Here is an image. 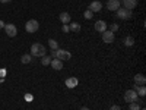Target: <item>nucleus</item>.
I'll return each mask as SVG.
<instances>
[{
  "mask_svg": "<svg viewBox=\"0 0 146 110\" xmlns=\"http://www.w3.org/2000/svg\"><path fill=\"white\" fill-rule=\"evenodd\" d=\"M5 25H6V23H5L3 21H0V30H3V28H5Z\"/></svg>",
  "mask_w": 146,
  "mask_h": 110,
  "instance_id": "cd10ccee",
  "label": "nucleus"
},
{
  "mask_svg": "<svg viewBox=\"0 0 146 110\" xmlns=\"http://www.w3.org/2000/svg\"><path fill=\"white\" fill-rule=\"evenodd\" d=\"M63 32H70V28H69V25H63Z\"/></svg>",
  "mask_w": 146,
  "mask_h": 110,
  "instance_id": "393cba45",
  "label": "nucleus"
},
{
  "mask_svg": "<svg viewBox=\"0 0 146 110\" xmlns=\"http://www.w3.org/2000/svg\"><path fill=\"white\" fill-rule=\"evenodd\" d=\"M124 100L126 103H133V101H137V93L135 90H127L124 93Z\"/></svg>",
  "mask_w": 146,
  "mask_h": 110,
  "instance_id": "39448f33",
  "label": "nucleus"
},
{
  "mask_svg": "<svg viewBox=\"0 0 146 110\" xmlns=\"http://www.w3.org/2000/svg\"><path fill=\"white\" fill-rule=\"evenodd\" d=\"M51 60H53L51 56H42V57H41V63L45 66V65H50V63H51Z\"/></svg>",
  "mask_w": 146,
  "mask_h": 110,
  "instance_id": "412c9836",
  "label": "nucleus"
},
{
  "mask_svg": "<svg viewBox=\"0 0 146 110\" xmlns=\"http://www.w3.org/2000/svg\"><path fill=\"white\" fill-rule=\"evenodd\" d=\"M48 46H50L51 50H58V43H57L56 40H53V38L48 40Z\"/></svg>",
  "mask_w": 146,
  "mask_h": 110,
  "instance_id": "aec40b11",
  "label": "nucleus"
},
{
  "mask_svg": "<svg viewBox=\"0 0 146 110\" xmlns=\"http://www.w3.org/2000/svg\"><path fill=\"white\" fill-rule=\"evenodd\" d=\"M5 75H6V70H5V69H0V76L5 78Z\"/></svg>",
  "mask_w": 146,
  "mask_h": 110,
  "instance_id": "a878e982",
  "label": "nucleus"
},
{
  "mask_svg": "<svg viewBox=\"0 0 146 110\" xmlns=\"http://www.w3.org/2000/svg\"><path fill=\"white\" fill-rule=\"evenodd\" d=\"M45 47L42 46V44H40V43H34L32 46H31V56H36V57H42V56H45Z\"/></svg>",
  "mask_w": 146,
  "mask_h": 110,
  "instance_id": "f257e3e1",
  "label": "nucleus"
},
{
  "mask_svg": "<svg viewBox=\"0 0 146 110\" xmlns=\"http://www.w3.org/2000/svg\"><path fill=\"white\" fill-rule=\"evenodd\" d=\"M118 30V25H117V23H111V25H110V31H111V32H115Z\"/></svg>",
  "mask_w": 146,
  "mask_h": 110,
  "instance_id": "b1692460",
  "label": "nucleus"
},
{
  "mask_svg": "<svg viewBox=\"0 0 146 110\" xmlns=\"http://www.w3.org/2000/svg\"><path fill=\"white\" fill-rule=\"evenodd\" d=\"M54 57L56 59H58V60H69L70 57H72V54H70V52H67V50H63V48H58V50H56V54H54Z\"/></svg>",
  "mask_w": 146,
  "mask_h": 110,
  "instance_id": "7ed1b4c3",
  "label": "nucleus"
},
{
  "mask_svg": "<svg viewBox=\"0 0 146 110\" xmlns=\"http://www.w3.org/2000/svg\"><path fill=\"white\" fill-rule=\"evenodd\" d=\"M83 16L86 18V19H92V16H94V12H91V10L88 9V10H85V13H83Z\"/></svg>",
  "mask_w": 146,
  "mask_h": 110,
  "instance_id": "5701e85b",
  "label": "nucleus"
},
{
  "mask_svg": "<svg viewBox=\"0 0 146 110\" xmlns=\"http://www.w3.org/2000/svg\"><path fill=\"white\" fill-rule=\"evenodd\" d=\"M110 110H121V109H120V106H111Z\"/></svg>",
  "mask_w": 146,
  "mask_h": 110,
  "instance_id": "bb28decb",
  "label": "nucleus"
},
{
  "mask_svg": "<svg viewBox=\"0 0 146 110\" xmlns=\"http://www.w3.org/2000/svg\"><path fill=\"white\" fill-rule=\"evenodd\" d=\"M118 2H120V0H118Z\"/></svg>",
  "mask_w": 146,
  "mask_h": 110,
  "instance_id": "2f4dec72",
  "label": "nucleus"
},
{
  "mask_svg": "<svg viewBox=\"0 0 146 110\" xmlns=\"http://www.w3.org/2000/svg\"><path fill=\"white\" fill-rule=\"evenodd\" d=\"M115 12H117V16L120 19H130L131 18V10H129L126 7H118Z\"/></svg>",
  "mask_w": 146,
  "mask_h": 110,
  "instance_id": "20e7f679",
  "label": "nucleus"
},
{
  "mask_svg": "<svg viewBox=\"0 0 146 110\" xmlns=\"http://www.w3.org/2000/svg\"><path fill=\"white\" fill-rule=\"evenodd\" d=\"M123 3H124V7L129 9V10H133L136 7L137 5V0H123Z\"/></svg>",
  "mask_w": 146,
  "mask_h": 110,
  "instance_id": "ddd939ff",
  "label": "nucleus"
},
{
  "mask_svg": "<svg viewBox=\"0 0 146 110\" xmlns=\"http://www.w3.org/2000/svg\"><path fill=\"white\" fill-rule=\"evenodd\" d=\"M101 9H102V3L98 2V0H95V2H92V3L89 5V10L94 12V13H95V12H100Z\"/></svg>",
  "mask_w": 146,
  "mask_h": 110,
  "instance_id": "9d476101",
  "label": "nucleus"
},
{
  "mask_svg": "<svg viewBox=\"0 0 146 110\" xmlns=\"http://www.w3.org/2000/svg\"><path fill=\"white\" fill-rule=\"evenodd\" d=\"M95 31H98V32H104V31H107V22L105 21H96L95 22Z\"/></svg>",
  "mask_w": 146,
  "mask_h": 110,
  "instance_id": "6e6552de",
  "label": "nucleus"
},
{
  "mask_svg": "<svg viewBox=\"0 0 146 110\" xmlns=\"http://www.w3.org/2000/svg\"><path fill=\"white\" fill-rule=\"evenodd\" d=\"M135 90L136 93H137V95H140V97H145L146 95V88H145V85H135Z\"/></svg>",
  "mask_w": 146,
  "mask_h": 110,
  "instance_id": "2eb2a0df",
  "label": "nucleus"
},
{
  "mask_svg": "<svg viewBox=\"0 0 146 110\" xmlns=\"http://www.w3.org/2000/svg\"><path fill=\"white\" fill-rule=\"evenodd\" d=\"M121 5H120V2H118V0H108V2H107V9L108 10H117L118 7H120Z\"/></svg>",
  "mask_w": 146,
  "mask_h": 110,
  "instance_id": "1a4fd4ad",
  "label": "nucleus"
},
{
  "mask_svg": "<svg viewBox=\"0 0 146 110\" xmlns=\"http://www.w3.org/2000/svg\"><path fill=\"white\" fill-rule=\"evenodd\" d=\"M135 84L136 85H145L146 84V76L143 75V73H137V75H135Z\"/></svg>",
  "mask_w": 146,
  "mask_h": 110,
  "instance_id": "f8f14e48",
  "label": "nucleus"
},
{
  "mask_svg": "<svg viewBox=\"0 0 146 110\" xmlns=\"http://www.w3.org/2000/svg\"><path fill=\"white\" fill-rule=\"evenodd\" d=\"M129 109H130V110H140V104L136 103V101H133V103H130Z\"/></svg>",
  "mask_w": 146,
  "mask_h": 110,
  "instance_id": "4be33fe9",
  "label": "nucleus"
},
{
  "mask_svg": "<svg viewBox=\"0 0 146 110\" xmlns=\"http://www.w3.org/2000/svg\"><path fill=\"white\" fill-rule=\"evenodd\" d=\"M31 60H32V56H31V54H22V56H21V62H22L23 65L29 63Z\"/></svg>",
  "mask_w": 146,
  "mask_h": 110,
  "instance_id": "a211bd4d",
  "label": "nucleus"
},
{
  "mask_svg": "<svg viewBox=\"0 0 146 110\" xmlns=\"http://www.w3.org/2000/svg\"><path fill=\"white\" fill-rule=\"evenodd\" d=\"M0 2H2V3H10L12 0H0Z\"/></svg>",
  "mask_w": 146,
  "mask_h": 110,
  "instance_id": "c756f323",
  "label": "nucleus"
},
{
  "mask_svg": "<svg viewBox=\"0 0 146 110\" xmlns=\"http://www.w3.org/2000/svg\"><path fill=\"white\" fill-rule=\"evenodd\" d=\"M38 28H40V23H38V21H35V19H29V21L25 23V30H27V32H29V34L36 32V31H38Z\"/></svg>",
  "mask_w": 146,
  "mask_h": 110,
  "instance_id": "f03ea898",
  "label": "nucleus"
},
{
  "mask_svg": "<svg viewBox=\"0 0 146 110\" xmlns=\"http://www.w3.org/2000/svg\"><path fill=\"white\" fill-rule=\"evenodd\" d=\"M123 43H124L126 47H131L133 44H135V38H133V37H126Z\"/></svg>",
  "mask_w": 146,
  "mask_h": 110,
  "instance_id": "6ab92c4d",
  "label": "nucleus"
},
{
  "mask_svg": "<svg viewBox=\"0 0 146 110\" xmlns=\"http://www.w3.org/2000/svg\"><path fill=\"white\" fill-rule=\"evenodd\" d=\"M80 110H89V109H88V107H82Z\"/></svg>",
  "mask_w": 146,
  "mask_h": 110,
  "instance_id": "7c9ffc66",
  "label": "nucleus"
},
{
  "mask_svg": "<svg viewBox=\"0 0 146 110\" xmlns=\"http://www.w3.org/2000/svg\"><path fill=\"white\" fill-rule=\"evenodd\" d=\"M69 28H70V31H73V32H79V31H80V25H79L78 22H70Z\"/></svg>",
  "mask_w": 146,
  "mask_h": 110,
  "instance_id": "f3484780",
  "label": "nucleus"
},
{
  "mask_svg": "<svg viewBox=\"0 0 146 110\" xmlns=\"http://www.w3.org/2000/svg\"><path fill=\"white\" fill-rule=\"evenodd\" d=\"M102 41L107 43V44L114 43V32H111V31H104V32H102Z\"/></svg>",
  "mask_w": 146,
  "mask_h": 110,
  "instance_id": "0eeeda50",
  "label": "nucleus"
},
{
  "mask_svg": "<svg viewBox=\"0 0 146 110\" xmlns=\"http://www.w3.org/2000/svg\"><path fill=\"white\" fill-rule=\"evenodd\" d=\"M3 30L6 31V34L9 37H16V34H18V30H16V27L13 25V23H6Z\"/></svg>",
  "mask_w": 146,
  "mask_h": 110,
  "instance_id": "423d86ee",
  "label": "nucleus"
},
{
  "mask_svg": "<svg viewBox=\"0 0 146 110\" xmlns=\"http://www.w3.org/2000/svg\"><path fill=\"white\" fill-rule=\"evenodd\" d=\"M60 21L63 22V25H67V23L70 22V15L67 13V12H62V13H60Z\"/></svg>",
  "mask_w": 146,
  "mask_h": 110,
  "instance_id": "dca6fc26",
  "label": "nucleus"
},
{
  "mask_svg": "<svg viewBox=\"0 0 146 110\" xmlns=\"http://www.w3.org/2000/svg\"><path fill=\"white\" fill-rule=\"evenodd\" d=\"M78 78H75V76H72V78H69V79H66V87L67 88H75L76 85H78Z\"/></svg>",
  "mask_w": 146,
  "mask_h": 110,
  "instance_id": "4468645a",
  "label": "nucleus"
},
{
  "mask_svg": "<svg viewBox=\"0 0 146 110\" xmlns=\"http://www.w3.org/2000/svg\"><path fill=\"white\" fill-rule=\"evenodd\" d=\"M25 99H27V100H32V99H34V97H32V95H29V94H28V95H27V97H25Z\"/></svg>",
  "mask_w": 146,
  "mask_h": 110,
  "instance_id": "c85d7f7f",
  "label": "nucleus"
},
{
  "mask_svg": "<svg viewBox=\"0 0 146 110\" xmlns=\"http://www.w3.org/2000/svg\"><path fill=\"white\" fill-rule=\"evenodd\" d=\"M50 65H51V68L56 69V70H62V69H63V62H62V60H58V59H56V57L51 60Z\"/></svg>",
  "mask_w": 146,
  "mask_h": 110,
  "instance_id": "9b49d317",
  "label": "nucleus"
}]
</instances>
